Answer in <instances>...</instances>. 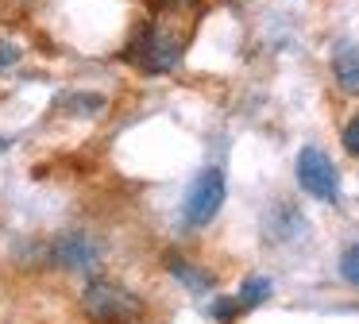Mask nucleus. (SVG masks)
<instances>
[{"label":"nucleus","instance_id":"7ed1b4c3","mask_svg":"<svg viewBox=\"0 0 359 324\" xmlns=\"http://www.w3.org/2000/svg\"><path fill=\"white\" fill-rule=\"evenodd\" d=\"M224 197H228L224 170H220V166H205L201 174L189 182L186 197H182V220H186L189 228H209V224L217 220Z\"/></svg>","mask_w":359,"mask_h":324},{"label":"nucleus","instance_id":"423d86ee","mask_svg":"<svg viewBox=\"0 0 359 324\" xmlns=\"http://www.w3.org/2000/svg\"><path fill=\"white\" fill-rule=\"evenodd\" d=\"M332 77L348 97H359V43H336L332 46Z\"/></svg>","mask_w":359,"mask_h":324},{"label":"nucleus","instance_id":"6e6552de","mask_svg":"<svg viewBox=\"0 0 359 324\" xmlns=\"http://www.w3.org/2000/svg\"><path fill=\"white\" fill-rule=\"evenodd\" d=\"M271 293H274V285L266 274H248L240 285V293H236V301H240V309H255V305H263Z\"/></svg>","mask_w":359,"mask_h":324},{"label":"nucleus","instance_id":"f03ea898","mask_svg":"<svg viewBox=\"0 0 359 324\" xmlns=\"http://www.w3.org/2000/svg\"><path fill=\"white\" fill-rule=\"evenodd\" d=\"M81 313L93 324H128L140 313V301L112 278H89L86 293H81Z\"/></svg>","mask_w":359,"mask_h":324},{"label":"nucleus","instance_id":"2eb2a0df","mask_svg":"<svg viewBox=\"0 0 359 324\" xmlns=\"http://www.w3.org/2000/svg\"><path fill=\"white\" fill-rule=\"evenodd\" d=\"M24 4H27V0H24Z\"/></svg>","mask_w":359,"mask_h":324},{"label":"nucleus","instance_id":"9d476101","mask_svg":"<svg viewBox=\"0 0 359 324\" xmlns=\"http://www.w3.org/2000/svg\"><path fill=\"white\" fill-rule=\"evenodd\" d=\"M340 278L359 290V243L344 247V255H340Z\"/></svg>","mask_w":359,"mask_h":324},{"label":"nucleus","instance_id":"ddd939ff","mask_svg":"<svg viewBox=\"0 0 359 324\" xmlns=\"http://www.w3.org/2000/svg\"><path fill=\"white\" fill-rule=\"evenodd\" d=\"M20 54H24V50H20V43H12V39H0V77L16 66Z\"/></svg>","mask_w":359,"mask_h":324},{"label":"nucleus","instance_id":"9b49d317","mask_svg":"<svg viewBox=\"0 0 359 324\" xmlns=\"http://www.w3.org/2000/svg\"><path fill=\"white\" fill-rule=\"evenodd\" d=\"M340 143H344V151H348L351 158H359V116H351V120L344 123V131H340Z\"/></svg>","mask_w":359,"mask_h":324},{"label":"nucleus","instance_id":"f8f14e48","mask_svg":"<svg viewBox=\"0 0 359 324\" xmlns=\"http://www.w3.org/2000/svg\"><path fill=\"white\" fill-rule=\"evenodd\" d=\"M236 313H240V301H236V297H217V301L209 305V316H217L220 324H228Z\"/></svg>","mask_w":359,"mask_h":324},{"label":"nucleus","instance_id":"39448f33","mask_svg":"<svg viewBox=\"0 0 359 324\" xmlns=\"http://www.w3.org/2000/svg\"><path fill=\"white\" fill-rule=\"evenodd\" d=\"M294 174H297V185H302L313 201L332 205V201L340 197V174H336L332 158H328L320 147H302V151H297Z\"/></svg>","mask_w":359,"mask_h":324},{"label":"nucleus","instance_id":"0eeeda50","mask_svg":"<svg viewBox=\"0 0 359 324\" xmlns=\"http://www.w3.org/2000/svg\"><path fill=\"white\" fill-rule=\"evenodd\" d=\"M166 270H170V274L178 278L186 290H194V293H212V290H217V278H212L209 270H201L197 262H189V259L166 255Z\"/></svg>","mask_w":359,"mask_h":324},{"label":"nucleus","instance_id":"4468645a","mask_svg":"<svg viewBox=\"0 0 359 324\" xmlns=\"http://www.w3.org/2000/svg\"><path fill=\"white\" fill-rule=\"evenodd\" d=\"M8 147H12V139H8V135H0V154L8 151Z\"/></svg>","mask_w":359,"mask_h":324},{"label":"nucleus","instance_id":"20e7f679","mask_svg":"<svg viewBox=\"0 0 359 324\" xmlns=\"http://www.w3.org/2000/svg\"><path fill=\"white\" fill-rule=\"evenodd\" d=\"M47 259H50V266L66 270V274H93L104 262V243L93 231L74 228V231H62V236L50 239Z\"/></svg>","mask_w":359,"mask_h":324},{"label":"nucleus","instance_id":"1a4fd4ad","mask_svg":"<svg viewBox=\"0 0 359 324\" xmlns=\"http://www.w3.org/2000/svg\"><path fill=\"white\" fill-rule=\"evenodd\" d=\"M104 104H109V100H104L101 93H70V97H62V108L74 116H101Z\"/></svg>","mask_w":359,"mask_h":324},{"label":"nucleus","instance_id":"f257e3e1","mask_svg":"<svg viewBox=\"0 0 359 324\" xmlns=\"http://www.w3.org/2000/svg\"><path fill=\"white\" fill-rule=\"evenodd\" d=\"M186 54V39L174 27H166L163 20H143L135 27V35L128 39L124 58L132 62L140 74H170Z\"/></svg>","mask_w":359,"mask_h":324}]
</instances>
